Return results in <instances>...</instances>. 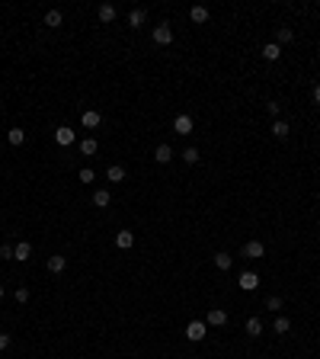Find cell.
I'll list each match as a JSON object with an SVG mask.
<instances>
[{
  "instance_id": "6da1fadb",
  "label": "cell",
  "mask_w": 320,
  "mask_h": 359,
  "mask_svg": "<svg viewBox=\"0 0 320 359\" xmlns=\"http://www.w3.org/2000/svg\"><path fill=\"white\" fill-rule=\"evenodd\" d=\"M205 334H208V324L205 321H189V324H186V340H192V343L205 340Z\"/></svg>"
},
{
  "instance_id": "7a4b0ae2",
  "label": "cell",
  "mask_w": 320,
  "mask_h": 359,
  "mask_svg": "<svg viewBox=\"0 0 320 359\" xmlns=\"http://www.w3.org/2000/svg\"><path fill=\"white\" fill-rule=\"evenodd\" d=\"M205 324L208 327H224V324H228V311H224V308H208Z\"/></svg>"
},
{
  "instance_id": "3957f363",
  "label": "cell",
  "mask_w": 320,
  "mask_h": 359,
  "mask_svg": "<svg viewBox=\"0 0 320 359\" xmlns=\"http://www.w3.org/2000/svg\"><path fill=\"white\" fill-rule=\"evenodd\" d=\"M154 42H157V45H170V42H173V29H170V23H160V26H154Z\"/></svg>"
},
{
  "instance_id": "277c9868",
  "label": "cell",
  "mask_w": 320,
  "mask_h": 359,
  "mask_svg": "<svg viewBox=\"0 0 320 359\" xmlns=\"http://www.w3.org/2000/svg\"><path fill=\"white\" fill-rule=\"evenodd\" d=\"M54 141H58L61 148H71L77 141V135H74V129H68V125H58V129H54Z\"/></svg>"
},
{
  "instance_id": "5b68a950",
  "label": "cell",
  "mask_w": 320,
  "mask_h": 359,
  "mask_svg": "<svg viewBox=\"0 0 320 359\" xmlns=\"http://www.w3.org/2000/svg\"><path fill=\"white\" fill-rule=\"evenodd\" d=\"M263 253H266L263 241H247V244H244V257H247V260H259Z\"/></svg>"
},
{
  "instance_id": "8992f818",
  "label": "cell",
  "mask_w": 320,
  "mask_h": 359,
  "mask_svg": "<svg viewBox=\"0 0 320 359\" xmlns=\"http://www.w3.org/2000/svg\"><path fill=\"white\" fill-rule=\"evenodd\" d=\"M237 285H240V289L244 292H253L259 285V276L253 273V269H247V273H240V279H237Z\"/></svg>"
},
{
  "instance_id": "52a82bcc",
  "label": "cell",
  "mask_w": 320,
  "mask_h": 359,
  "mask_svg": "<svg viewBox=\"0 0 320 359\" xmlns=\"http://www.w3.org/2000/svg\"><path fill=\"white\" fill-rule=\"evenodd\" d=\"M80 122H84V129H99V122H103V115H99L96 109H84V115H80Z\"/></svg>"
},
{
  "instance_id": "ba28073f",
  "label": "cell",
  "mask_w": 320,
  "mask_h": 359,
  "mask_svg": "<svg viewBox=\"0 0 320 359\" xmlns=\"http://www.w3.org/2000/svg\"><path fill=\"white\" fill-rule=\"evenodd\" d=\"M173 132H176V135H189V132H192V119H189V115H176V119H173Z\"/></svg>"
},
{
  "instance_id": "9c48e42d",
  "label": "cell",
  "mask_w": 320,
  "mask_h": 359,
  "mask_svg": "<svg viewBox=\"0 0 320 359\" xmlns=\"http://www.w3.org/2000/svg\"><path fill=\"white\" fill-rule=\"evenodd\" d=\"M48 273H64V266H68V257H61V253H54V257H48Z\"/></svg>"
},
{
  "instance_id": "30bf717a",
  "label": "cell",
  "mask_w": 320,
  "mask_h": 359,
  "mask_svg": "<svg viewBox=\"0 0 320 359\" xmlns=\"http://www.w3.org/2000/svg\"><path fill=\"white\" fill-rule=\"evenodd\" d=\"M144 23H147V10H131V13H128V26H131V29H141Z\"/></svg>"
},
{
  "instance_id": "8fae6325",
  "label": "cell",
  "mask_w": 320,
  "mask_h": 359,
  "mask_svg": "<svg viewBox=\"0 0 320 359\" xmlns=\"http://www.w3.org/2000/svg\"><path fill=\"white\" fill-rule=\"evenodd\" d=\"M29 257H32V244H26V241H23V244H16V247H13V260L26 263Z\"/></svg>"
},
{
  "instance_id": "7c38bea8",
  "label": "cell",
  "mask_w": 320,
  "mask_h": 359,
  "mask_svg": "<svg viewBox=\"0 0 320 359\" xmlns=\"http://www.w3.org/2000/svg\"><path fill=\"white\" fill-rule=\"evenodd\" d=\"M291 38H295V32L288 29V26H279V29H275V45L282 48V45H288Z\"/></svg>"
},
{
  "instance_id": "4fadbf2b",
  "label": "cell",
  "mask_w": 320,
  "mask_h": 359,
  "mask_svg": "<svg viewBox=\"0 0 320 359\" xmlns=\"http://www.w3.org/2000/svg\"><path fill=\"white\" fill-rule=\"evenodd\" d=\"M115 244L122 247V250L135 247V231H119V234H115Z\"/></svg>"
},
{
  "instance_id": "5bb4252c",
  "label": "cell",
  "mask_w": 320,
  "mask_h": 359,
  "mask_svg": "<svg viewBox=\"0 0 320 359\" xmlns=\"http://www.w3.org/2000/svg\"><path fill=\"white\" fill-rule=\"evenodd\" d=\"M106 180H109V183H122V180H125V167H122V164H112V167L106 170Z\"/></svg>"
},
{
  "instance_id": "9a60e30c",
  "label": "cell",
  "mask_w": 320,
  "mask_h": 359,
  "mask_svg": "<svg viewBox=\"0 0 320 359\" xmlns=\"http://www.w3.org/2000/svg\"><path fill=\"white\" fill-rule=\"evenodd\" d=\"M96 16H99V23H112V19H115V7H112V3H103V7L96 10Z\"/></svg>"
},
{
  "instance_id": "2e32d148",
  "label": "cell",
  "mask_w": 320,
  "mask_h": 359,
  "mask_svg": "<svg viewBox=\"0 0 320 359\" xmlns=\"http://www.w3.org/2000/svg\"><path fill=\"white\" fill-rule=\"evenodd\" d=\"M170 157H173V148H170V145H157V151H154V161H157V164H167Z\"/></svg>"
},
{
  "instance_id": "e0dca14e",
  "label": "cell",
  "mask_w": 320,
  "mask_h": 359,
  "mask_svg": "<svg viewBox=\"0 0 320 359\" xmlns=\"http://www.w3.org/2000/svg\"><path fill=\"white\" fill-rule=\"evenodd\" d=\"M64 23V16H61V10H48L45 13V26H52V29H58V26Z\"/></svg>"
},
{
  "instance_id": "ac0fdd59",
  "label": "cell",
  "mask_w": 320,
  "mask_h": 359,
  "mask_svg": "<svg viewBox=\"0 0 320 359\" xmlns=\"http://www.w3.org/2000/svg\"><path fill=\"white\" fill-rule=\"evenodd\" d=\"M279 55H282V48L275 45V42H269V45H263V58H266V61H279Z\"/></svg>"
},
{
  "instance_id": "d6986e66",
  "label": "cell",
  "mask_w": 320,
  "mask_h": 359,
  "mask_svg": "<svg viewBox=\"0 0 320 359\" xmlns=\"http://www.w3.org/2000/svg\"><path fill=\"white\" fill-rule=\"evenodd\" d=\"M7 141H10L13 148H19V145L26 141V132H23V129H10V132H7Z\"/></svg>"
},
{
  "instance_id": "ffe728a7",
  "label": "cell",
  "mask_w": 320,
  "mask_h": 359,
  "mask_svg": "<svg viewBox=\"0 0 320 359\" xmlns=\"http://www.w3.org/2000/svg\"><path fill=\"white\" fill-rule=\"evenodd\" d=\"M93 206H96V208H109V189H96V192H93Z\"/></svg>"
},
{
  "instance_id": "44dd1931",
  "label": "cell",
  "mask_w": 320,
  "mask_h": 359,
  "mask_svg": "<svg viewBox=\"0 0 320 359\" xmlns=\"http://www.w3.org/2000/svg\"><path fill=\"white\" fill-rule=\"evenodd\" d=\"M231 263H234V257H231V253H214V266L218 269H231Z\"/></svg>"
},
{
  "instance_id": "7402d4cb",
  "label": "cell",
  "mask_w": 320,
  "mask_h": 359,
  "mask_svg": "<svg viewBox=\"0 0 320 359\" xmlns=\"http://www.w3.org/2000/svg\"><path fill=\"white\" fill-rule=\"evenodd\" d=\"M189 19H192V23H208V10L205 7H192L189 10Z\"/></svg>"
},
{
  "instance_id": "603a6c76",
  "label": "cell",
  "mask_w": 320,
  "mask_h": 359,
  "mask_svg": "<svg viewBox=\"0 0 320 359\" xmlns=\"http://www.w3.org/2000/svg\"><path fill=\"white\" fill-rule=\"evenodd\" d=\"M288 122H282V119H275V122H272V135L275 138H288Z\"/></svg>"
},
{
  "instance_id": "cb8c5ba5",
  "label": "cell",
  "mask_w": 320,
  "mask_h": 359,
  "mask_svg": "<svg viewBox=\"0 0 320 359\" xmlns=\"http://www.w3.org/2000/svg\"><path fill=\"white\" fill-rule=\"evenodd\" d=\"M247 334H250V337H263V321H259V318H250V321H247Z\"/></svg>"
},
{
  "instance_id": "d4e9b609",
  "label": "cell",
  "mask_w": 320,
  "mask_h": 359,
  "mask_svg": "<svg viewBox=\"0 0 320 359\" xmlns=\"http://www.w3.org/2000/svg\"><path fill=\"white\" fill-rule=\"evenodd\" d=\"M96 141H93V138H84V141H80V154H96Z\"/></svg>"
},
{
  "instance_id": "484cf974",
  "label": "cell",
  "mask_w": 320,
  "mask_h": 359,
  "mask_svg": "<svg viewBox=\"0 0 320 359\" xmlns=\"http://www.w3.org/2000/svg\"><path fill=\"white\" fill-rule=\"evenodd\" d=\"M288 330H291L288 318H275V334H288Z\"/></svg>"
},
{
  "instance_id": "4316f807",
  "label": "cell",
  "mask_w": 320,
  "mask_h": 359,
  "mask_svg": "<svg viewBox=\"0 0 320 359\" xmlns=\"http://www.w3.org/2000/svg\"><path fill=\"white\" fill-rule=\"evenodd\" d=\"M183 161L186 164H198V148H186V151H183Z\"/></svg>"
},
{
  "instance_id": "83f0119b",
  "label": "cell",
  "mask_w": 320,
  "mask_h": 359,
  "mask_svg": "<svg viewBox=\"0 0 320 359\" xmlns=\"http://www.w3.org/2000/svg\"><path fill=\"white\" fill-rule=\"evenodd\" d=\"M266 308H269V311H282V298H279V295H269L266 298Z\"/></svg>"
},
{
  "instance_id": "f1b7e54d",
  "label": "cell",
  "mask_w": 320,
  "mask_h": 359,
  "mask_svg": "<svg viewBox=\"0 0 320 359\" xmlns=\"http://www.w3.org/2000/svg\"><path fill=\"white\" fill-rule=\"evenodd\" d=\"M13 298H16V302H19V305H26V302H29V289H26V285H19Z\"/></svg>"
},
{
  "instance_id": "f546056e",
  "label": "cell",
  "mask_w": 320,
  "mask_h": 359,
  "mask_svg": "<svg viewBox=\"0 0 320 359\" xmlns=\"http://www.w3.org/2000/svg\"><path fill=\"white\" fill-rule=\"evenodd\" d=\"M80 180H84V183H93V180H96V173H93L90 167H84V170H80Z\"/></svg>"
},
{
  "instance_id": "4dcf8cb0",
  "label": "cell",
  "mask_w": 320,
  "mask_h": 359,
  "mask_svg": "<svg viewBox=\"0 0 320 359\" xmlns=\"http://www.w3.org/2000/svg\"><path fill=\"white\" fill-rule=\"evenodd\" d=\"M0 257H3V260H13V244H3V247H0Z\"/></svg>"
},
{
  "instance_id": "1f68e13d",
  "label": "cell",
  "mask_w": 320,
  "mask_h": 359,
  "mask_svg": "<svg viewBox=\"0 0 320 359\" xmlns=\"http://www.w3.org/2000/svg\"><path fill=\"white\" fill-rule=\"evenodd\" d=\"M266 109H269V115H279V113H282V106H279L275 99H272V103H266Z\"/></svg>"
},
{
  "instance_id": "d6a6232c",
  "label": "cell",
  "mask_w": 320,
  "mask_h": 359,
  "mask_svg": "<svg viewBox=\"0 0 320 359\" xmlns=\"http://www.w3.org/2000/svg\"><path fill=\"white\" fill-rule=\"evenodd\" d=\"M10 346V334H0V350H7Z\"/></svg>"
},
{
  "instance_id": "836d02e7",
  "label": "cell",
  "mask_w": 320,
  "mask_h": 359,
  "mask_svg": "<svg viewBox=\"0 0 320 359\" xmlns=\"http://www.w3.org/2000/svg\"><path fill=\"white\" fill-rule=\"evenodd\" d=\"M314 103H317V106H320V84L314 87Z\"/></svg>"
},
{
  "instance_id": "e575fe53",
  "label": "cell",
  "mask_w": 320,
  "mask_h": 359,
  "mask_svg": "<svg viewBox=\"0 0 320 359\" xmlns=\"http://www.w3.org/2000/svg\"><path fill=\"white\" fill-rule=\"evenodd\" d=\"M0 298H3V285H0Z\"/></svg>"
},
{
  "instance_id": "d590c367",
  "label": "cell",
  "mask_w": 320,
  "mask_h": 359,
  "mask_svg": "<svg viewBox=\"0 0 320 359\" xmlns=\"http://www.w3.org/2000/svg\"><path fill=\"white\" fill-rule=\"evenodd\" d=\"M192 359H198V356H192Z\"/></svg>"
}]
</instances>
